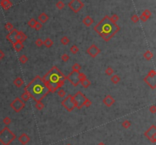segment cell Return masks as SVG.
Returning a JSON list of instances; mask_svg holds the SVG:
<instances>
[{
    "mask_svg": "<svg viewBox=\"0 0 156 145\" xmlns=\"http://www.w3.org/2000/svg\"><path fill=\"white\" fill-rule=\"evenodd\" d=\"M66 80H68L73 86L76 87L80 84V80L79 78V72H75L72 71L68 76H66Z\"/></svg>",
    "mask_w": 156,
    "mask_h": 145,
    "instance_id": "obj_11",
    "label": "cell"
},
{
    "mask_svg": "<svg viewBox=\"0 0 156 145\" xmlns=\"http://www.w3.org/2000/svg\"><path fill=\"white\" fill-rule=\"evenodd\" d=\"M111 81L113 84H117L120 81V78L117 75H111Z\"/></svg>",
    "mask_w": 156,
    "mask_h": 145,
    "instance_id": "obj_26",
    "label": "cell"
},
{
    "mask_svg": "<svg viewBox=\"0 0 156 145\" xmlns=\"http://www.w3.org/2000/svg\"><path fill=\"white\" fill-rule=\"evenodd\" d=\"M21 99L24 102H27V101L29 100V99H30V95H29V94L28 93V91H24V93L21 94Z\"/></svg>",
    "mask_w": 156,
    "mask_h": 145,
    "instance_id": "obj_25",
    "label": "cell"
},
{
    "mask_svg": "<svg viewBox=\"0 0 156 145\" xmlns=\"http://www.w3.org/2000/svg\"><path fill=\"white\" fill-rule=\"evenodd\" d=\"M72 71L75 72H80V70L82 69V66L79 63H75L72 65Z\"/></svg>",
    "mask_w": 156,
    "mask_h": 145,
    "instance_id": "obj_29",
    "label": "cell"
},
{
    "mask_svg": "<svg viewBox=\"0 0 156 145\" xmlns=\"http://www.w3.org/2000/svg\"><path fill=\"white\" fill-rule=\"evenodd\" d=\"M48 20H49V16H48L45 12H42V13L38 16V21L40 22L41 24H44V23H46Z\"/></svg>",
    "mask_w": 156,
    "mask_h": 145,
    "instance_id": "obj_19",
    "label": "cell"
},
{
    "mask_svg": "<svg viewBox=\"0 0 156 145\" xmlns=\"http://www.w3.org/2000/svg\"><path fill=\"white\" fill-rule=\"evenodd\" d=\"M12 46H13V49H15V51L16 52H19L20 51H21V50L24 49L23 43L21 42L19 40H18L16 42H15V43L12 44Z\"/></svg>",
    "mask_w": 156,
    "mask_h": 145,
    "instance_id": "obj_17",
    "label": "cell"
},
{
    "mask_svg": "<svg viewBox=\"0 0 156 145\" xmlns=\"http://www.w3.org/2000/svg\"><path fill=\"white\" fill-rule=\"evenodd\" d=\"M35 44L37 47H41L42 46H43V41L42 40V39L39 38L35 41Z\"/></svg>",
    "mask_w": 156,
    "mask_h": 145,
    "instance_id": "obj_41",
    "label": "cell"
},
{
    "mask_svg": "<svg viewBox=\"0 0 156 145\" xmlns=\"http://www.w3.org/2000/svg\"><path fill=\"white\" fill-rule=\"evenodd\" d=\"M148 110L152 114H155L156 113V106L155 105H151L149 108H148Z\"/></svg>",
    "mask_w": 156,
    "mask_h": 145,
    "instance_id": "obj_45",
    "label": "cell"
},
{
    "mask_svg": "<svg viewBox=\"0 0 156 145\" xmlns=\"http://www.w3.org/2000/svg\"><path fill=\"white\" fill-rule=\"evenodd\" d=\"M5 28L6 29L7 31H9L10 32V31H12L13 30V29H14V27H13V24H12V23L8 22V23L6 24V25H5Z\"/></svg>",
    "mask_w": 156,
    "mask_h": 145,
    "instance_id": "obj_36",
    "label": "cell"
},
{
    "mask_svg": "<svg viewBox=\"0 0 156 145\" xmlns=\"http://www.w3.org/2000/svg\"><path fill=\"white\" fill-rule=\"evenodd\" d=\"M61 59H62L63 62H67L69 60V55L67 53H64V54H63L62 56H61Z\"/></svg>",
    "mask_w": 156,
    "mask_h": 145,
    "instance_id": "obj_37",
    "label": "cell"
},
{
    "mask_svg": "<svg viewBox=\"0 0 156 145\" xmlns=\"http://www.w3.org/2000/svg\"><path fill=\"white\" fill-rule=\"evenodd\" d=\"M62 106L69 112L72 111L75 108V103L73 99V96L68 95L61 103Z\"/></svg>",
    "mask_w": 156,
    "mask_h": 145,
    "instance_id": "obj_7",
    "label": "cell"
},
{
    "mask_svg": "<svg viewBox=\"0 0 156 145\" xmlns=\"http://www.w3.org/2000/svg\"><path fill=\"white\" fill-rule=\"evenodd\" d=\"M3 123L6 125H10L11 124V122H12V119H10V117H9V116H6L4 119H3Z\"/></svg>",
    "mask_w": 156,
    "mask_h": 145,
    "instance_id": "obj_40",
    "label": "cell"
},
{
    "mask_svg": "<svg viewBox=\"0 0 156 145\" xmlns=\"http://www.w3.org/2000/svg\"><path fill=\"white\" fill-rule=\"evenodd\" d=\"M15 138L16 135L7 126L0 131V143L3 145H10Z\"/></svg>",
    "mask_w": 156,
    "mask_h": 145,
    "instance_id": "obj_4",
    "label": "cell"
},
{
    "mask_svg": "<svg viewBox=\"0 0 156 145\" xmlns=\"http://www.w3.org/2000/svg\"><path fill=\"white\" fill-rule=\"evenodd\" d=\"M156 71L152 69L148 71L147 76L144 78L143 81L148 84V86L152 90L156 88Z\"/></svg>",
    "mask_w": 156,
    "mask_h": 145,
    "instance_id": "obj_6",
    "label": "cell"
},
{
    "mask_svg": "<svg viewBox=\"0 0 156 145\" xmlns=\"http://www.w3.org/2000/svg\"><path fill=\"white\" fill-rule=\"evenodd\" d=\"M111 18V20L113 21V22H114V23H117L118 21H119V16L117 15H116V14H114L111 17H110Z\"/></svg>",
    "mask_w": 156,
    "mask_h": 145,
    "instance_id": "obj_43",
    "label": "cell"
},
{
    "mask_svg": "<svg viewBox=\"0 0 156 145\" xmlns=\"http://www.w3.org/2000/svg\"><path fill=\"white\" fill-rule=\"evenodd\" d=\"M97 145H106V144L105 143H103V142H100Z\"/></svg>",
    "mask_w": 156,
    "mask_h": 145,
    "instance_id": "obj_49",
    "label": "cell"
},
{
    "mask_svg": "<svg viewBox=\"0 0 156 145\" xmlns=\"http://www.w3.org/2000/svg\"><path fill=\"white\" fill-rule=\"evenodd\" d=\"M80 84H82V86L84 88H88V87L91 84V81H90L88 78H85V79H83L82 81H81Z\"/></svg>",
    "mask_w": 156,
    "mask_h": 145,
    "instance_id": "obj_24",
    "label": "cell"
},
{
    "mask_svg": "<svg viewBox=\"0 0 156 145\" xmlns=\"http://www.w3.org/2000/svg\"><path fill=\"white\" fill-rule=\"evenodd\" d=\"M18 40L22 43H24L28 38L27 35H26L23 31H18Z\"/></svg>",
    "mask_w": 156,
    "mask_h": 145,
    "instance_id": "obj_22",
    "label": "cell"
},
{
    "mask_svg": "<svg viewBox=\"0 0 156 145\" xmlns=\"http://www.w3.org/2000/svg\"><path fill=\"white\" fill-rule=\"evenodd\" d=\"M154 56V54L152 52H151L150 50H147L144 54H143V57L147 60V61H150Z\"/></svg>",
    "mask_w": 156,
    "mask_h": 145,
    "instance_id": "obj_21",
    "label": "cell"
},
{
    "mask_svg": "<svg viewBox=\"0 0 156 145\" xmlns=\"http://www.w3.org/2000/svg\"><path fill=\"white\" fill-rule=\"evenodd\" d=\"M0 5H1L2 8L4 10H6V11L9 10L10 8H12L13 6L12 3L10 0H1V1H0Z\"/></svg>",
    "mask_w": 156,
    "mask_h": 145,
    "instance_id": "obj_16",
    "label": "cell"
},
{
    "mask_svg": "<svg viewBox=\"0 0 156 145\" xmlns=\"http://www.w3.org/2000/svg\"><path fill=\"white\" fill-rule=\"evenodd\" d=\"M10 106L15 112H20L24 108L25 102H24L20 97H16L10 103Z\"/></svg>",
    "mask_w": 156,
    "mask_h": 145,
    "instance_id": "obj_9",
    "label": "cell"
},
{
    "mask_svg": "<svg viewBox=\"0 0 156 145\" xmlns=\"http://www.w3.org/2000/svg\"><path fill=\"white\" fill-rule=\"evenodd\" d=\"M57 95L60 97H65L66 96V92L63 90V89H60L57 91Z\"/></svg>",
    "mask_w": 156,
    "mask_h": 145,
    "instance_id": "obj_39",
    "label": "cell"
},
{
    "mask_svg": "<svg viewBox=\"0 0 156 145\" xmlns=\"http://www.w3.org/2000/svg\"><path fill=\"white\" fill-rule=\"evenodd\" d=\"M37 21L36 19H34V18H31V19L28 21V26H29L30 27H31V28H34V26H35Z\"/></svg>",
    "mask_w": 156,
    "mask_h": 145,
    "instance_id": "obj_32",
    "label": "cell"
},
{
    "mask_svg": "<svg viewBox=\"0 0 156 145\" xmlns=\"http://www.w3.org/2000/svg\"><path fill=\"white\" fill-rule=\"evenodd\" d=\"M43 45L46 47V48H51L54 45V41L52 40L50 38L47 37L46 39H45V40L43 41Z\"/></svg>",
    "mask_w": 156,
    "mask_h": 145,
    "instance_id": "obj_23",
    "label": "cell"
},
{
    "mask_svg": "<svg viewBox=\"0 0 156 145\" xmlns=\"http://www.w3.org/2000/svg\"><path fill=\"white\" fill-rule=\"evenodd\" d=\"M131 21H132L133 23L136 24V23L139 22V16H138L136 14H134L133 15L131 16Z\"/></svg>",
    "mask_w": 156,
    "mask_h": 145,
    "instance_id": "obj_38",
    "label": "cell"
},
{
    "mask_svg": "<svg viewBox=\"0 0 156 145\" xmlns=\"http://www.w3.org/2000/svg\"><path fill=\"white\" fill-rule=\"evenodd\" d=\"M142 14L144 15H145L147 18H150L151 16V11L149 10V9H145V10H144L143 11V12H142Z\"/></svg>",
    "mask_w": 156,
    "mask_h": 145,
    "instance_id": "obj_44",
    "label": "cell"
},
{
    "mask_svg": "<svg viewBox=\"0 0 156 145\" xmlns=\"http://www.w3.org/2000/svg\"><path fill=\"white\" fill-rule=\"evenodd\" d=\"M60 43L64 45V46H67L69 43H70V40L69 39V37L67 36H63L61 39H60Z\"/></svg>",
    "mask_w": 156,
    "mask_h": 145,
    "instance_id": "obj_28",
    "label": "cell"
},
{
    "mask_svg": "<svg viewBox=\"0 0 156 145\" xmlns=\"http://www.w3.org/2000/svg\"><path fill=\"white\" fill-rule=\"evenodd\" d=\"M24 91H28L34 101H42L46 96H47L50 91L48 87L45 84L42 78L39 75H37L27 86L24 88Z\"/></svg>",
    "mask_w": 156,
    "mask_h": 145,
    "instance_id": "obj_1",
    "label": "cell"
},
{
    "mask_svg": "<svg viewBox=\"0 0 156 145\" xmlns=\"http://www.w3.org/2000/svg\"><path fill=\"white\" fill-rule=\"evenodd\" d=\"M114 69H113L111 67H108V68H106V70H105V74H106L108 76H111V75H114Z\"/></svg>",
    "mask_w": 156,
    "mask_h": 145,
    "instance_id": "obj_35",
    "label": "cell"
},
{
    "mask_svg": "<svg viewBox=\"0 0 156 145\" xmlns=\"http://www.w3.org/2000/svg\"><path fill=\"white\" fill-rule=\"evenodd\" d=\"M35 108H36L37 110L40 111V110H42V109L44 108V104H43L41 101H37V102H36V103H35Z\"/></svg>",
    "mask_w": 156,
    "mask_h": 145,
    "instance_id": "obj_30",
    "label": "cell"
},
{
    "mask_svg": "<svg viewBox=\"0 0 156 145\" xmlns=\"http://www.w3.org/2000/svg\"><path fill=\"white\" fill-rule=\"evenodd\" d=\"M73 99L75 103V108L77 109H82L83 106L85 107H89L91 105V101L86 97L81 91H78L74 96H73Z\"/></svg>",
    "mask_w": 156,
    "mask_h": 145,
    "instance_id": "obj_5",
    "label": "cell"
},
{
    "mask_svg": "<svg viewBox=\"0 0 156 145\" xmlns=\"http://www.w3.org/2000/svg\"><path fill=\"white\" fill-rule=\"evenodd\" d=\"M66 145H71L70 143H68V144H66Z\"/></svg>",
    "mask_w": 156,
    "mask_h": 145,
    "instance_id": "obj_50",
    "label": "cell"
},
{
    "mask_svg": "<svg viewBox=\"0 0 156 145\" xmlns=\"http://www.w3.org/2000/svg\"><path fill=\"white\" fill-rule=\"evenodd\" d=\"M68 6L73 12L78 13L85 6V4L81 1V0H71L68 3Z\"/></svg>",
    "mask_w": 156,
    "mask_h": 145,
    "instance_id": "obj_8",
    "label": "cell"
},
{
    "mask_svg": "<svg viewBox=\"0 0 156 145\" xmlns=\"http://www.w3.org/2000/svg\"><path fill=\"white\" fill-rule=\"evenodd\" d=\"M18 141L22 144V145H26V144H28L29 142H30V137L26 134V133H23L22 134H21L18 138Z\"/></svg>",
    "mask_w": 156,
    "mask_h": 145,
    "instance_id": "obj_15",
    "label": "cell"
},
{
    "mask_svg": "<svg viewBox=\"0 0 156 145\" xmlns=\"http://www.w3.org/2000/svg\"><path fill=\"white\" fill-rule=\"evenodd\" d=\"M42 27H43V24L40 23V22H39L38 21L36 22V24H35V26H34V29L36 31H40V29L42 28Z\"/></svg>",
    "mask_w": 156,
    "mask_h": 145,
    "instance_id": "obj_42",
    "label": "cell"
},
{
    "mask_svg": "<svg viewBox=\"0 0 156 145\" xmlns=\"http://www.w3.org/2000/svg\"><path fill=\"white\" fill-rule=\"evenodd\" d=\"M94 30L105 41H110L111 38L119 32L120 27L111 20L108 15L105 16L102 20L94 26Z\"/></svg>",
    "mask_w": 156,
    "mask_h": 145,
    "instance_id": "obj_3",
    "label": "cell"
},
{
    "mask_svg": "<svg viewBox=\"0 0 156 145\" xmlns=\"http://www.w3.org/2000/svg\"><path fill=\"white\" fill-rule=\"evenodd\" d=\"M18 31L17 29H13L12 31H10L7 35H6V39L11 43H14L15 42H16L18 40Z\"/></svg>",
    "mask_w": 156,
    "mask_h": 145,
    "instance_id": "obj_13",
    "label": "cell"
},
{
    "mask_svg": "<svg viewBox=\"0 0 156 145\" xmlns=\"http://www.w3.org/2000/svg\"><path fill=\"white\" fill-rule=\"evenodd\" d=\"M139 20H141L142 22H145V21H147L148 20V18H147L145 15H144L142 13V15L140 16H139Z\"/></svg>",
    "mask_w": 156,
    "mask_h": 145,
    "instance_id": "obj_46",
    "label": "cell"
},
{
    "mask_svg": "<svg viewBox=\"0 0 156 145\" xmlns=\"http://www.w3.org/2000/svg\"><path fill=\"white\" fill-rule=\"evenodd\" d=\"M79 47H78L76 45H72V46H71V48H70V52L72 53V54H76L78 52H79Z\"/></svg>",
    "mask_w": 156,
    "mask_h": 145,
    "instance_id": "obj_34",
    "label": "cell"
},
{
    "mask_svg": "<svg viewBox=\"0 0 156 145\" xmlns=\"http://www.w3.org/2000/svg\"><path fill=\"white\" fill-rule=\"evenodd\" d=\"M56 6L57 8L59 9V10H62L64 7H65V3L62 1V0H60V1H58L56 4Z\"/></svg>",
    "mask_w": 156,
    "mask_h": 145,
    "instance_id": "obj_31",
    "label": "cell"
},
{
    "mask_svg": "<svg viewBox=\"0 0 156 145\" xmlns=\"http://www.w3.org/2000/svg\"><path fill=\"white\" fill-rule=\"evenodd\" d=\"M100 49L95 45L92 44L91 45L88 49H87V53L91 57V58H95L100 53Z\"/></svg>",
    "mask_w": 156,
    "mask_h": 145,
    "instance_id": "obj_12",
    "label": "cell"
},
{
    "mask_svg": "<svg viewBox=\"0 0 156 145\" xmlns=\"http://www.w3.org/2000/svg\"><path fill=\"white\" fill-rule=\"evenodd\" d=\"M13 84L16 88H21L22 85H24V80L21 77H18L14 80Z\"/></svg>",
    "mask_w": 156,
    "mask_h": 145,
    "instance_id": "obj_20",
    "label": "cell"
},
{
    "mask_svg": "<svg viewBox=\"0 0 156 145\" xmlns=\"http://www.w3.org/2000/svg\"><path fill=\"white\" fill-rule=\"evenodd\" d=\"M42 79L48 87L50 92L54 93L63 87L66 80V76H65L57 66H53L46 75H43Z\"/></svg>",
    "mask_w": 156,
    "mask_h": 145,
    "instance_id": "obj_2",
    "label": "cell"
},
{
    "mask_svg": "<svg viewBox=\"0 0 156 145\" xmlns=\"http://www.w3.org/2000/svg\"><path fill=\"white\" fill-rule=\"evenodd\" d=\"M4 57H5V53H4V52H3L2 49H0V61H1Z\"/></svg>",
    "mask_w": 156,
    "mask_h": 145,
    "instance_id": "obj_48",
    "label": "cell"
},
{
    "mask_svg": "<svg viewBox=\"0 0 156 145\" xmlns=\"http://www.w3.org/2000/svg\"><path fill=\"white\" fill-rule=\"evenodd\" d=\"M130 126H131V122H129V120H125L122 122V127L126 128V129L129 128Z\"/></svg>",
    "mask_w": 156,
    "mask_h": 145,
    "instance_id": "obj_33",
    "label": "cell"
},
{
    "mask_svg": "<svg viewBox=\"0 0 156 145\" xmlns=\"http://www.w3.org/2000/svg\"><path fill=\"white\" fill-rule=\"evenodd\" d=\"M145 137H146L151 143H156V125H152L148 128L147 131L144 133Z\"/></svg>",
    "mask_w": 156,
    "mask_h": 145,
    "instance_id": "obj_10",
    "label": "cell"
},
{
    "mask_svg": "<svg viewBox=\"0 0 156 145\" xmlns=\"http://www.w3.org/2000/svg\"><path fill=\"white\" fill-rule=\"evenodd\" d=\"M114 103H115V100L111 95H107L103 99V103L108 107L112 106L114 104Z\"/></svg>",
    "mask_w": 156,
    "mask_h": 145,
    "instance_id": "obj_14",
    "label": "cell"
},
{
    "mask_svg": "<svg viewBox=\"0 0 156 145\" xmlns=\"http://www.w3.org/2000/svg\"><path fill=\"white\" fill-rule=\"evenodd\" d=\"M79 78L80 82H81V81H82L85 78H87V77H86V75L85 74H84L82 72H79Z\"/></svg>",
    "mask_w": 156,
    "mask_h": 145,
    "instance_id": "obj_47",
    "label": "cell"
},
{
    "mask_svg": "<svg viewBox=\"0 0 156 145\" xmlns=\"http://www.w3.org/2000/svg\"><path fill=\"white\" fill-rule=\"evenodd\" d=\"M28 61V57L26 55H22L19 57V62L21 65H24Z\"/></svg>",
    "mask_w": 156,
    "mask_h": 145,
    "instance_id": "obj_27",
    "label": "cell"
},
{
    "mask_svg": "<svg viewBox=\"0 0 156 145\" xmlns=\"http://www.w3.org/2000/svg\"><path fill=\"white\" fill-rule=\"evenodd\" d=\"M82 23L85 25V26H87V27H89V26H91V25H92L93 24H94V20H93V18H91V17H90V16H86L85 18H83V20H82Z\"/></svg>",
    "mask_w": 156,
    "mask_h": 145,
    "instance_id": "obj_18",
    "label": "cell"
}]
</instances>
